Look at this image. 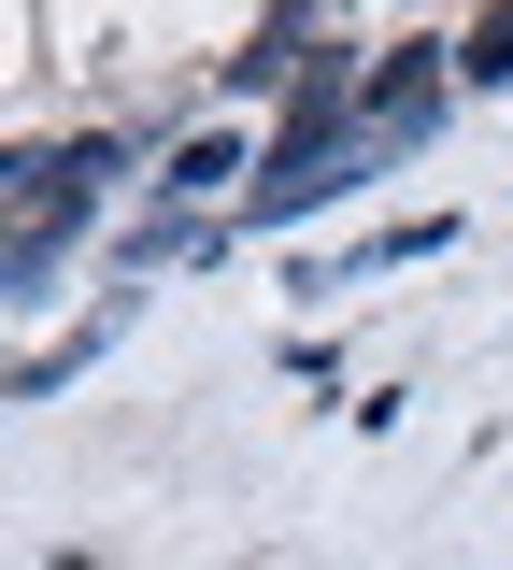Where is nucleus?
<instances>
[{"mask_svg":"<svg viewBox=\"0 0 513 570\" xmlns=\"http://www.w3.org/2000/svg\"><path fill=\"white\" fill-rule=\"evenodd\" d=\"M328 43H343V14H314V0H272V14H257V29L215 58V100H272V115H286V100H299V71L328 58Z\"/></svg>","mask_w":513,"mask_h":570,"instance_id":"nucleus-1","label":"nucleus"},{"mask_svg":"<svg viewBox=\"0 0 513 570\" xmlns=\"http://www.w3.org/2000/svg\"><path fill=\"white\" fill-rule=\"evenodd\" d=\"M456 86H471V100L513 86V14H471V29H456Z\"/></svg>","mask_w":513,"mask_h":570,"instance_id":"nucleus-2","label":"nucleus"}]
</instances>
